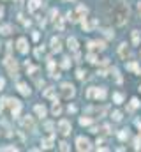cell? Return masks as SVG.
Here are the masks:
<instances>
[{"label": "cell", "mask_w": 141, "mask_h": 152, "mask_svg": "<svg viewBox=\"0 0 141 152\" xmlns=\"http://www.w3.org/2000/svg\"><path fill=\"white\" fill-rule=\"evenodd\" d=\"M111 19H113V23L118 25V27L125 25V21L129 19V5L124 4V2H118L115 5V9L111 11Z\"/></svg>", "instance_id": "1"}, {"label": "cell", "mask_w": 141, "mask_h": 152, "mask_svg": "<svg viewBox=\"0 0 141 152\" xmlns=\"http://www.w3.org/2000/svg\"><path fill=\"white\" fill-rule=\"evenodd\" d=\"M86 13H88V7H86V5H78L76 11L69 13L67 18L70 19V21H79V19H83V18L86 16Z\"/></svg>", "instance_id": "2"}, {"label": "cell", "mask_w": 141, "mask_h": 152, "mask_svg": "<svg viewBox=\"0 0 141 152\" xmlns=\"http://www.w3.org/2000/svg\"><path fill=\"white\" fill-rule=\"evenodd\" d=\"M86 97L88 99H106V88H97V87H90L88 90H86Z\"/></svg>", "instance_id": "3"}, {"label": "cell", "mask_w": 141, "mask_h": 152, "mask_svg": "<svg viewBox=\"0 0 141 152\" xmlns=\"http://www.w3.org/2000/svg\"><path fill=\"white\" fill-rule=\"evenodd\" d=\"M4 64H5V67H7V71H9V74H11L13 78H16V76H18V62H16V60H13L11 57H7Z\"/></svg>", "instance_id": "4"}, {"label": "cell", "mask_w": 141, "mask_h": 152, "mask_svg": "<svg viewBox=\"0 0 141 152\" xmlns=\"http://www.w3.org/2000/svg\"><path fill=\"white\" fill-rule=\"evenodd\" d=\"M60 94H62L64 99L74 97V87L70 85V83H62V87H60Z\"/></svg>", "instance_id": "5"}, {"label": "cell", "mask_w": 141, "mask_h": 152, "mask_svg": "<svg viewBox=\"0 0 141 152\" xmlns=\"http://www.w3.org/2000/svg\"><path fill=\"white\" fill-rule=\"evenodd\" d=\"M76 149H78L79 152H83V150H90V149H92V145H90V141H88L86 138L79 136V138L76 140Z\"/></svg>", "instance_id": "6"}, {"label": "cell", "mask_w": 141, "mask_h": 152, "mask_svg": "<svg viewBox=\"0 0 141 152\" xmlns=\"http://www.w3.org/2000/svg\"><path fill=\"white\" fill-rule=\"evenodd\" d=\"M58 133L62 136H67L70 133V122L69 120H60L58 122Z\"/></svg>", "instance_id": "7"}, {"label": "cell", "mask_w": 141, "mask_h": 152, "mask_svg": "<svg viewBox=\"0 0 141 152\" xmlns=\"http://www.w3.org/2000/svg\"><path fill=\"white\" fill-rule=\"evenodd\" d=\"M99 25V21L97 19H90V21H86V18H83V21H81V27H83V30L85 32H90L92 28H95Z\"/></svg>", "instance_id": "8"}, {"label": "cell", "mask_w": 141, "mask_h": 152, "mask_svg": "<svg viewBox=\"0 0 141 152\" xmlns=\"http://www.w3.org/2000/svg\"><path fill=\"white\" fill-rule=\"evenodd\" d=\"M16 46H18V52H19V53H27V52H28V43H27L25 37H19L18 43H16Z\"/></svg>", "instance_id": "9"}, {"label": "cell", "mask_w": 141, "mask_h": 152, "mask_svg": "<svg viewBox=\"0 0 141 152\" xmlns=\"http://www.w3.org/2000/svg\"><path fill=\"white\" fill-rule=\"evenodd\" d=\"M21 126L25 127V129H30V131H32V129H35V124H34V119L32 117H23V120H21Z\"/></svg>", "instance_id": "10"}, {"label": "cell", "mask_w": 141, "mask_h": 152, "mask_svg": "<svg viewBox=\"0 0 141 152\" xmlns=\"http://www.w3.org/2000/svg\"><path fill=\"white\" fill-rule=\"evenodd\" d=\"M88 48L90 50H100V52H102V50H106V44L102 41H90L88 43Z\"/></svg>", "instance_id": "11"}, {"label": "cell", "mask_w": 141, "mask_h": 152, "mask_svg": "<svg viewBox=\"0 0 141 152\" xmlns=\"http://www.w3.org/2000/svg\"><path fill=\"white\" fill-rule=\"evenodd\" d=\"M41 5H43L41 0H30V2H28V11H30V13H35Z\"/></svg>", "instance_id": "12"}, {"label": "cell", "mask_w": 141, "mask_h": 152, "mask_svg": "<svg viewBox=\"0 0 141 152\" xmlns=\"http://www.w3.org/2000/svg\"><path fill=\"white\" fill-rule=\"evenodd\" d=\"M118 55H120V58H127L129 57V48H127L125 43L118 46Z\"/></svg>", "instance_id": "13"}, {"label": "cell", "mask_w": 141, "mask_h": 152, "mask_svg": "<svg viewBox=\"0 0 141 152\" xmlns=\"http://www.w3.org/2000/svg\"><path fill=\"white\" fill-rule=\"evenodd\" d=\"M51 48H53V52H57V53L62 50V43H60L58 37H53V39H51Z\"/></svg>", "instance_id": "14"}, {"label": "cell", "mask_w": 141, "mask_h": 152, "mask_svg": "<svg viewBox=\"0 0 141 152\" xmlns=\"http://www.w3.org/2000/svg\"><path fill=\"white\" fill-rule=\"evenodd\" d=\"M67 46H69V50H72V52H78V41H76V37H69L67 39Z\"/></svg>", "instance_id": "15"}, {"label": "cell", "mask_w": 141, "mask_h": 152, "mask_svg": "<svg viewBox=\"0 0 141 152\" xmlns=\"http://www.w3.org/2000/svg\"><path fill=\"white\" fill-rule=\"evenodd\" d=\"M43 96H44V97H49V99H55V101H57V92H55V88H51V87H49V88H46L44 92H43Z\"/></svg>", "instance_id": "16"}, {"label": "cell", "mask_w": 141, "mask_h": 152, "mask_svg": "<svg viewBox=\"0 0 141 152\" xmlns=\"http://www.w3.org/2000/svg\"><path fill=\"white\" fill-rule=\"evenodd\" d=\"M35 113H37V117H41V119H44L46 117V108L43 106V104H35Z\"/></svg>", "instance_id": "17"}, {"label": "cell", "mask_w": 141, "mask_h": 152, "mask_svg": "<svg viewBox=\"0 0 141 152\" xmlns=\"http://www.w3.org/2000/svg\"><path fill=\"white\" fill-rule=\"evenodd\" d=\"M127 69H129V71H134L136 74H141V67H139L136 62H129V64H127Z\"/></svg>", "instance_id": "18"}, {"label": "cell", "mask_w": 141, "mask_h": 152, "mask_svg": "<svg viewBox=\"0 0 141 152\" xmlns=\"http://www.w3.org/2000/svg\"><path fill=\"white\" fill-rule=\"evenodd\" d=\"M18 90H19V94H23V96H30V88L25 83H18Z\"/></svg>", "instance_id": "19"}, {"label": "cell", "mask_w": 141, "mask_h": 152, "mask_svg": "<svg viewBox=\"0 0 141 152\" xmlns=\"http://www.w3.org/2000/svg\"><path fill=\"white\" fill-rule=\"evenodd\" d=\"M141 41V34H139V30H132V44L138 46Z\"/></svg>", "instance_id": "20"}, {"label": "cell", "mask_w": 141, "mask_h": 152, "mask_svg": "<svg viewBox=\"0 0 141 152\" xmlns=\"http://www.w3.org/2000/svg\"><path fill=\"white\" fill-rule=\"evenodd\" d=\"M41 147H43V149H51V147H53V136H49L48 140H43V141H41Z\"/></svg>", "instance_id": "21"}, {"label": "cell", "mask_w": 141, "mask_h": 152, "mask_svg": "<svg viewBox=\"0 0 141 152\" xmlns=\"http://www.w3.org/2000/svg\"><path fill=\"white\" fill-rule=\"evenodd\" d=\"M11 32H13L11 25H2V27H0V34H2V35H9Z\"/></svg>", "instance_id": "22"}, {"label": "cell", "mask_w": 141, "mask_h": 152, "mask_svg": "<svg viewBox=\"0 0 141 152\" xmlns=\"http://www.w3.org/2000/svg\"><path fill=\"white\" fill-rule=\"evenodd\" d=\"M19 111H21V103L18 101V103H16V104L11 108V113H13L14 117H18V115H19Z\"/></svg>", "instance_id": "23"}, {"label": "cell", "mask_w": 141, "mask_h": 152, "mask_svg": "<svg viewBox=\"0 0 141 152\" xmlns=\"http://www.w3.org/2000/svg\"><path fill=\"white\" fill-rule=\"evenodd\" d=\"M18 103L16 99H11V97H7V99H4V106H7V108H13L14 104Z\"/></svg>", "instance_id": "24"}, {"label": "cell", "mask_w": 141, "mask_h": 152, "mask_svg": "<svg viewBox=\"0 0 141 152\" xmlns=\"http://www.w3.org/2000/svg\"><path fill=\"white\" fill-rule=\"evenodd\" d=\"M113 101H115L116 104H120V103L124 101V94H120V92H115V94H113Z\"/></svg>", "instance_id": "25"}, {"label": "cell", "mask_w": 141, "mask_h": 152, "mask_svg": "<svg viewBox=\"0 0 141 152\" xmlns=\"http://www.w3.org/2000/svg\"><path fill=\"white\" fill-rule=\"evenodd\" d=\"M60 66H62V69H69V67H70V58H69V57H64Z\"/></svg>", "instance_id": "26"}, {"label": "cell", "mask_w": 141, "mask_h": 152, "mask_svg": "<svg viewBox=\"0 0 141 152\" xmlns=\"http://www.w3.org/2000/svg\"><path fill=\"white\" fill-rule=\"evenodd\" d=\"M79 124H81V126H90V124H92V119H88V117H81V119H79Z\"/></svg>", "instance_id": "27"}, {"label": "cell", "mask_w": 141, "mask_h": 152, "mask_svg": "<svg viewBox=\"0 0 141 152\" xmlns=\"http://www.w3.org/2000/svg\"><path fill=\"white\" fill-rule=\"evenodd\" d=\"M139 106V101L136 99V97H132V99H130V106H129V110H136Z\"/></svg>", "instance_id": "28"}, {"label": "cell", "mask_w": 141, "mask_h": 152, "mask_svg": "<svg viewBox=\"0 0 141 152\" xmlns=\"http://www.w3.org/2000/svg\"><path fill=\"white\" fill-rule=\"evenodd\" d=\"M86 60H88V62H90V64H97V62H99V60H97V57H95L94 53H88V57H86Z\"/></svg>", "instance_id": "29"}, {"label": "cell", "mask_w": 141, "mask_h": 152, "mask_svg": "<svg viewBox=\"0 0 141 152\" xmlns=\"http://www.w3.org/2000/svg\"><path fill=\"white\" fill-rule=\"evenodd\" d=\"M118 138H120V140H127V138H129V131H127V129L120 131V133H118Z\"/></svg>", "instance_id": "30"}, {"label": "cell", "mask_w": 141, "mask_h": 152, "mask_svg": "<svg viewBox=\"0 0 141 152\" xmlns=\"http://www.w3.org/2000/svg\"><path fill=\"white\" fill-rule=\"evenodd\" d=\"M60 111H62V108H60V104H58L57 101H55V104H53V113H55V115H58Z\"/></svg>", "instance_id": "31"}, {"label": "cell", "mask_w": 141, "mask_h": 152, "mask_svg": "<svg viewBox=\"0 0 141 152\" xmlns=\"http://www.w3.org/2000/svg\"><path fill=\"white\" fill-rule=\"evenodd\" d=\"M69 149H70V147H69V145L65 143V141H62V143H60V150H64V152H67Z\"/></svg>", "instance_id": "32"}, {"label": "cell", "mask_w": 141, "mask_h": 152, "mask_svg": "<svg viewBox=\"0 0 141 152\" xmlns=\"http://www.w3.org/2000/svg\"><path fill=\"white\" fill-rule=\"evenodd\" d=\"M134 149H136V150H139V149H141V140H139V138H136V140H134Z\"/></svg>", "instance_id": "33"}, {"label": "cell", "mask_w": 141, "mask_h": 152, "mask_svg": "<svg viewBox=\"0 0 141 152\" xmlns=\"http://www.w3.org/2000/svg\"><path fill=\"white\" fill-rule=\"evenodd\" d=\"M104 35H106V37H113V32H111V28H106V30H104Z\"/></svg>", "instance_id": "34"}, {"label": "cell", "mask_w": 141, "mask_h": 152, "mask_svg": "<svg viewBox=\"0 0 141 152\" xmlns=\"http://www.w3.org/2000/svg\"><path fill=\"white\" fill-rule=\"evenodd\" d=\"M85 74H86V73H83V71H81V69H79V71H78V73H76V76H78L79 80H83V78H85Z\"/></svg>", "instance_id": "35"}, {"label": "cell", "mask_w": 141, "mask_h": 152, "mask_svg": "<svg viewBox=\"0 0 141 152\" xmlns=\"http://www.w3.org/2000/svg\"><path fill=\"white\" fill-rule=\"evenodd\" d=\"M113 119H115V120H120V119H122V113H120V111H115V113H113Z\"/></svg>", "instance_id": "36"}, {"label": "cell", "mask_w": 141, "mask_h": 152, "mask_svg": "<svg viewBox=\"0 0 141 152\" xmlns=\"http://www.w3.org/2000/svg\"><path fill=\"white\" fill-rule=\"evenodd\" d=\"M39 37H41V34H39V32H34V34H32V39H34V41H39Z\"/></svg>", "instance_id": "37"}, {"label": "cell", "mask_w": 141, "mask_h": 152, "mask_svg": "<svg viewBox=\"0 0 141 152\" xmlns=\"http://www.w3.org/2000/svg\"><path fill=\"white\" fill-rule=\"evenodd\" d=\"M2 150H18V147H13V145H9V147H4Z\"/></svg>", "instance_id": "38"}, {"label": "cell", "mask_w": 141, "mask_h": 152, "mask_svg": "<svg viewBox=\"0 0 141 152\" xmlns=\"http://www.w3.org/2000/svg\"><path fill=\"white\" fill-rule=\"evenodd\" d=\"M46 129L51 131V129H53V124H51V122H46Z\"/></svg>", "instance_id": "39"}, {"label": "cell", "mask_w": 141, "mask_h": 152, "mask_svg": "<svg viewBox=\"0 0 141 152\" xmlns=\"http://www.w3.org/2000/svg\"><path fill=\"white\" fill-rule=\"evenodd\" d=\"M43 52H44V50L39 48V50H35V55H37V57H41V55H43Z\"/></svg>", "instance_id": "40"}, {"label": "cell", "mask_w": 141, "mask_h": 152, "mask_svg": "<svg viewBox=\"0 0 141 152\" xmlns=\"http://www.w3.org/2000/svg\"><path fill=\"white\" fill-rule=\"evenodd\" d=\"M4 85H5V82H4V78H0V90L4 88Z\"/></svg>", "instance_id": "41"}, {"label": "cell", "mask_w": 141, "mask_h": 152, "mask_svg": "<svg viewBox=\"0 0 141 152\" xmlns=\"http://www.w3.org/2000/svg\"><path fill=\"white\" fill-rule=\"evenodd\" d=\"M76 111V106H69V113H74Z\"/></svg>", "instance_id": "42"}, {"label": "cell", "mask_w": 141, "mask_h": 152, "mask_svg": "<svg viewBox=\"0 0 141 152\" xmlns=\"http://www.w3.org/2000/svg\"><path fill=\"white\" fill-rule=\"evenodd\" d=\"M138 13H139V16H141V2L138 4Z\"/></svg>", "instance_id": "43"}, {"label": "cell", "mask_w": 141, "mask_h": 152, "mask_svg": "<svg viewBox=\"0 0 141 152\" xmlns=\"http://www.w3.org/2000/svg\"><path fill=\"white\" fill-rule=\"evenodd\" d=\"M136 126H138V129H139V133H141V122H136Z\"/></svg>", "instance_id": "44"}, {"label": "cell", "mask_w": 141, "mask_h": 152, "mask_svg": "<svg viewBox=\"0 0 141 152\" xmlns=\"http://www.w3.org/2000/svg\"><path fill=\"white\" fill-rule=\"evenodd\" d=\"M2 14H4V11H2V9H0V18H2Z\"/></svg>", "instance_id": "45"}, {"label": "cell", "mask_w": 141, "mask_h": 152, "mask_svg": "<svg viewBox=\"0 0 141 152\" xmlns=\"http://www.w3.org/2000/svg\"><path fill=\"white\" fill-rule=\"evenodd\" d=\"M16 2H18V4H21V2H23V0H16Z\"/></svg>", "instance_id": "46"}, {"label": "cell", "mask_w": 141, "mask_h": 152, "mask_svg": "<svg viewBox=\"0 0 141 152\" xmlns=\"http://www.w3.org/2000/svg\"><path fill=\"white\" fill-rule=\"evenodd\" d=\"M0 113H2V106H0Z\"/></svg>", "instance_id": "47"}, {"label": "cell", "mask_w": 141, "mask_h": 152, "mask_svg": "<svg viewBox=\"0 0 141 152\" xmlns=\"http://www.w3.org/2000/svg\"><path fill=\"white\" fill-rule=\"evenodd\" d=\"M139 90H141V87H139Z\"/></svg>", "instance_id": "48"}]
</instances>
